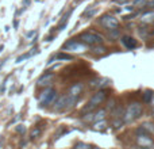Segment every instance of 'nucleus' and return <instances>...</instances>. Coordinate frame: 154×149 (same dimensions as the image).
<instances>
[{"mask_svg": "<svg viewBox=\"0 0 154 149\" xmlns=\"http://www.w3.org/2000/svg\"><path fill=\"white\" fill-rule=\"evenodd\" d=\"M143 113V107L141 103L138 102H134V103L128 104L127 109H126L125 114H123V122L125 123H131L134 121H137Z\"/></svg>", "mask_w": 154, "mask_h": 149, "instance_id": "f257e3e1", "label": "nucleus"}, {"mask_svg": "<svg viewBox=\"0 0 154 149\" xmlns=\"http://www.w3.org/2000/svg\"><path fill=\"white\" fill-rule=\"evenodd\" d=\"M103 41H104V37L96 31H87V33H82V34L80 35V42H82L87 46L100 45Z\"/></svg>", "mask_w": 154, "mask_h": 149, "instance_id": "f03ea898", "label": "nucleus"}, {"mask_svg": "<svg viewBox=\"0 0 154 149\" xmlns=\"http://www.w3.org/2000/svg\"><path fill=\"white\" fill-rule=\"evenodd\" d=\"M56 98H57V91L51 87H46L45 90L41 92V95L38 96V102H39V104L42 107H46V106H49V104L54 103Z\"/></svg>", "mask_w": 154, "mask_h": 149, "instance_id": "7ed1b4c3", "label": "nucleus"}, {"mask_svg": "<svg viewBox=\"0 0 154 149\" xmlns=\"http://www.w3.org/2000/svg\"><path fill=\"white\" fill-rule=\"evenodd\" d=\"M137 144H138L141 148H145V149L154 147V142H153L152 137H150L149 134L143 133L141 129H138V132H137Z\"/></svg>", "mask_w": 154, "mask_h": 149, "instance_id": "20e7f679", "label": "nucleus"}, {"mask_svg": "<svg viewBox=\"0 0 154 149\" xmlns=\"http://www.w3.org/2000/svg\"><path fill=\"white\" fill-rule=\"evenodd\" d=\"M99 23H100L103 27H106L107 30H109V31L116 30L118 26H119V21H118L115 16H112V15H104L103 18H100Z\"/></svg>", "mask_w": 154, "mask_h": 149, "instance_id": "39448f33", "label": "nucleus"}, {"mask_svg": "<svg viewBox=\"0 0 154 149\" xmlns=\"http://www.w3.org/2000/svg\"><path fill=\"white\" fill-rule=\"evenodd\" d=\"M62 48H64L65 50L77 52V53H82V52L87 50V45H84L82 42L76 41V40H70V41H68V42H65Z\"/></svg>", "mask_w": 154, "mask_h": 149, "instance_id": "423d86ee", "label": "nucleus"}, {"mask_svg": "<svg viewBox=\"0 0 154 149\" xmlns=\"http://www.w3.org/2000/svg\"><path fill=\"white\" fill-rule=\"evenodd\" d=\"M106 99H107V91H106V90H97L95 94H93L92 98H91L89 104H91V106H93V107L96 109V107L100 106V104L103 103Z\"/></svg>", "mask_w": 154, "mask_h": 149, "instance_id": "0eeeda50", "label": "nucleus"}, {"mask_svg": "<svg viewBox=\"0 0 154 149\" xmlns=\"http://www.w3.org/2000/svg\"><path fill=\"white\" fill-rule=\"evenodd\" d=\"M53 79H54V73H51V72H45L42 74V76L38 79V81H37V84L39 85V87H48V85H50L51 84V81H53Z\"/></svg>", "mask_w": 154, "mask_h": 149, "instance_id": "6e6552de", "label": "nucleus"}, {"mask_svg": "<svg viewBox=\"0 0 154 149\" xmlns=\"http://www.w3.org/2000/svg\"><path fill=\"white\" fill-rule=\"evenodd\" d=\"M66 100H68V95H64L61 98H58L54 102L53 110L54 111H62V110H66Z\"/></svg>", "mask_w": 154, "mask_h": 149, "instance_id": "1a4fd4ad", "label": "nucleus"}, {"mask_svg": "<svg viewBox=\"0 0 154 149\" xmlns=\"http://www.w3.org/2000/svg\"><path fill=\"white\" fill-rule=\"evenodd\" d=\"M111 80L106 79V77H100V79H95L91 81V87H95V88H99V90H103L104 87L109 85Z\"/></svg>", "mask_w": 154, "mask_h": 149, "instance_id": "9d476101", "label": "nucleus"}, {"mask_svg": "<svg viewBox=\"0 0 154 149\" xmlns=\"http://www.w3.org/2000/svg\"><path fill=\"white\" fill-rule=\"evenodd\" d=\"M82 90H84V84H82V83H76V84H73L72 87L69 88V94H68V95L79 98V96L81 95Z\"/></svg>", "mask_w": 154, "mask_h": 149, "instance_id": "9b49d317", "label": "nucleus"}, {"mask_svg": "<svg viewBox=\"0 0 154 149\" xmlns=\"http://www.w3.org/2000/svg\"><path fill=\"white\" fill-rule=\"evenodd\" d=\"M122 43L127 49H135L137 46H138V42H137V40H134L133 37H128V35H125V37H122Z\"/></svg>", "mask_w": 154, "mask_h": 149, "instance_id": "f8f14e48", "label": "nucleus"}, {"mask_svg": "<svg viewBox=\"0 0 154 149\" xmlns=\"http://www.w3.org/2000/svg\"><path fill=\"white\" fill-rule=\"evenodd\" d=\"M72 11H73V10H69L64 16H62V19L60 21V23H58V30H64V27L66 26L68 21H69V16L72 15Z\"/></svg>", "mask_w": 154, "mask_h": 149, "instance_id": "ddd939ff", "label": "nucleus"}, {"mask_svg": "<svg viewBox=\"0 0 154 149\" xmlns=\"http://www.w3.org/2000/svg\"><path fill=\"white\" fill-rule=\"evenodd\" d=\"M141 129L143 133H146V134H154V123H149V122H146V123H143V125L141 126Z\"/></svg>", "mask_w": 154, "mask_h": 149, "instance_id": "4468645a", "label": "nucleus"}, {"mask_svg": "<svg viewBox=\"0 0 154 149\" xmlns=\"http://www.w3.org/2000/svg\"><path fill=\"white\" fill-rule=\"evenodd\" d=\"M93 129L96 132H103L107 129V121L106 119H101V121H97V122L93 123Z\"/></svg>", "mask_w": 154, "mask_h": 149, "instance_id": "2eb2a0df", "label": "nucleus"}, {"mask_svg": "<svg viewBox=\"0 0 154 149\" xmlns=\"http://www.w3.org/2000/svg\"><path fill=\"white\" fill-rule=\"evenodd\" d=\"M92 54H95V56H103V54H106L107 53V49L104 48V46H99V45H96V46H93L92 48Z\"/></svg>", "mask_w": 154, "mask_h": 149, "instance_id": "dca6fc26", "label": "nucleus"}, {"mask_svg": "<svg viewBox=\"0 0 154 149\" xmlns=\"http://www.w3.org/2000/svg\"><path fill=\"white\" fill-rule=\"evenodd\" d=\"M123 117V109L122 106H116L114 110H112V118L114 119H119V118Z\"/></svg>", "mask_w": 154, "mask_h": 149, "instance_id": "f3484780", "label": "nucleus"}, {"mask_svg": "<svg viewBox=\"0 0 154 149\" xmlns=\"http://www.w3.org/2000/svg\"><path fill=\"white\" fill-rule=\"evenodd\" d=\"M106 110H99V111L93 113V123L97 122V121H101L104 119V117H106Z\"/></svg>", "mask_w": 154, "mask_h": 149, "instance_id": "a211bd4d", "label": "nucleus"}, {"mask_svg": "<svg viewBox=\"0 0 154 149\" xmlns=\"http://www.w3.org/2000/svg\"><path fill=\"white\" fill-rule=\"evenodd\" d=\"M54 60H57V61H65V60H73V56H70V54H66V53H58L54 56Z\"/></svg>", "mask_w": 154, "mask_h": 149, "instance_id": "6ab92c4d", "label": "nucleus"}, {"mask_svg": "<svg viewBox=\"0 0 154 149\" xmlns=\"http://www.w3.org/2000/svg\"><path fill=\"white\" fill-rule=\"evenodd\" d=\"M141 21L145 22V23H149V22L154 21V12H146L141 16Z\"/></svg>", "mask_w": 154, "mask_h": 149, "instance_id": "aec40b11", "label": "nucleus"}, {"mask_svg": "<svg viewBox=\"0 0 154 149\" xmlns=\"http://www.w3.org/2000/svg\"><path fill=\"white\" fill-rule=\"evenodd\" d=\"M153 91H150V90H147V91H145V94H143V102L145 103H150L152 102V98H153Z\"/></svg>", "mask_w": 154, "mask_h": 149, "instance_id": "412c9836", "label": "nucleus"}, {"mask_svg": "<svg viewBox=\"0 0 154 149\" xmlns=\"http://www.w3.org/2000/svg\"><path fill=\"white\" fill-rule=\"evenodd\" d=\"M37 53H38V50H37V52H32V53H26V54H23V56H19L18 59H16V62H22L23 60L29 59V57H31L32 54H37Z\"/></svg>", "mask_w": 154, "mask_h": 149, "instance_id": "4be33fe9", "label": "nucleus"}, {"mask_svg": "<svg viewBox=\"0 0 154 149\" xmlns=\"http://www.w3.org/2000/svg\"><path fill=\"white\" fill-rule=\"evenodd\" d=\"M75 149H92V147L88 144H85V142H77L75 145Z\"/></svg>", "mask_w": 154, "mask_h": 149, "instance_id": "5701e85b", "label": "nucleus"}, {"mask_svg": "<svg viewBox=\"0 0 154 149\" xmlns=\"http://www.w3.org/2000/svg\"><path fill=\"white\" fill-rule=\"evenodd\" d=\"M39 136H41V129H39V128H34V129H32V132H31V138L35 140V138H38Z\"/></svg>", "mask_w": 154, "mask_h": 149, "instance_id": "b1692460", "label": "nucleus"}, {"mask_svg": "<svg viewBox=\"0 0 154 149\" xmlns=\"http://www.w3.org/2000/svg\"><path fill=\"white\" fill-rule=\"evenodd\" d=\"M122 125H123V121L120 119H114V128L115 129H119V128H122Z\"/></svg>", "mask_w": 154, "mask_h": 149, "instance_id": "393cba45", "label": "nucleus"}, {"mask_svg": "<svg viewBox=\"0 0 154 149\" xmlns=\"http://www.w3.org/2000/svg\"><path fill=\"white\" fill-rule=\"evenodd\" d=\"M115 107H116V106H115V100H114V99H111V100L108 102V104H107V110H111V111H112Z\"/></svg>", "mask_w": 154, "mask_h": 149, "instance_id": "a878e982", "label": "nucleus"}, {"mask_svg": "<svg viewBox=\"0 0 154 149\" xmlns=\"http://www.w3.org/2000/svg\"><path fill=\"white\" fill-rule=\"evenodd\" d=\"M16 132H18V133H24V130H26V128H24L23 125H18L16 126V129H15Z\"/></svg>", "mask_w": 154, "mask_h": 149, "instance_id": "bb28decb", "label": "nucleus"}, {"mask_svg": "<svg viewBox=\"0 0 154 149\" xmlns=\"http://www.w3.org/2000/svg\"><path fill=\"white\" fill-rule=\"evenodd\" d=\"M146 0H134V5H145Z\"/></svg>", "mask_w": 154, "mask_h": 149, "instance_id": "cd10ccee", "label": "nucleus"}, {"mask_svg": "<svg viewBox=\"0 0 154 149\" xmlns=\"http://www.w3.org/2000/svg\"><path fill=\"white\" fill-rule=\"evenodd\" d=\"M85 14H87V15H88V18H92V16L96 14V8H92V10H91L89 12H85Z\"/></svg>", "mask_w": 154, "mask_h": 149, "instance_id": "c85d7f7f", "label": "nucleus"}, {"mask_svg": "<svg viewBox=\"0 0 154 149\" xmlns=\"http://www.w3.org/2000/svg\"><path fill=\"white\" fill-rule=\"evenodd\" d=\"M146 5H149V7H154V0H146Z\"/></svg>", "mask_w": 154, "mask_h": 149, "instance_id": "c756f323", "label": "nucleus"}, {"mask_svg": "<svg viewBox=\"0 0 154 149\" xmlns=\"http://www.w3.org/2000/svg\"><path fill=\"white\" fill-rule=\"evenodd\" d=\"M35 34V31H30V33H27V35H26V37L27 38H30V37H31V35H34Z\"/></svg>", "mask_w": 154, "mask_h": 149, "instance_id": "7c9ffc66", "label": "nucleus"}, {"mask_svg": "<svg viewBox=\"0 0 154 149\" xmlns=\"http://www.w3.org/2000/svg\"><path fill=\"white\" fill-rule=\"evenodd\" d=\"M128 0H118V4H125V3H127Z\"/></svg>", "mask_w": 154, "mask_h": 149, "instance_id": "2f4dec72", "label": "nucleus"}, {"mask_svg": "<svg viewBox=\"0 0 154 149\" xmlns=\"http://www.w3.org/2000/svg\"><path fill=\"white\" fill-rule=\"evenodd\" d=\"M150 104L154 107V94H153V98H152V102H150Z\"/></svg>", "mask_w": 154, "mask_h": 149, "instance_id": "473e14b6", "label": "nucleus"}, {"mask_svg": "<svg viewBox=\"0 0 154 149\" xmlns=\"http://www.w3.org/2000/svg\"><path fill=\"white\" fill-rule=\"evenodd\" d=\"M3 49H4V46L2 45V46H0V52H3Z\"/></svg>", "mask_w": 154, "mask_h": 149, "instance_id": "72a5a7b5", "label": "nucleus"}, {"mask_svg": "<svg viewBox=\"0 0 154 149\" xmlns=\"http://www.w3.org/2000/svg\"><path fill=\"white\" fill-rule=\"evenodd\" d=\"M153 149H154V148H153Z\"/></svg>", "mask_w": 154, "mask_h": 149, "instance_id": "f704fd0d", "label": "nucleus"}]
</instances>
